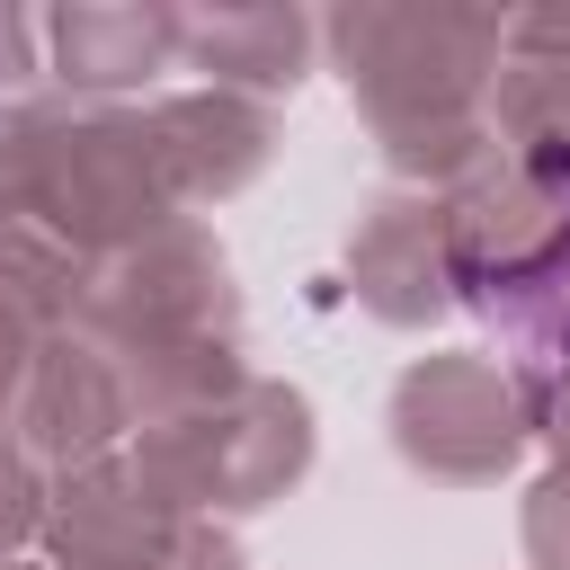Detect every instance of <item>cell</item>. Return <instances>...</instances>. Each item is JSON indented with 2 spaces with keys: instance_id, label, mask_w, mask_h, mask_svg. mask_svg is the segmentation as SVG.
<instances>
[{
  "instance_id": "6da1fadb",
  "label": "cell",
  "mask_w": 570,
  "mask_h": 570,
  "mask_svg": "<svg viewBox=\"0 0 570 570\" xmlns=\"http://www.w3.org/2000/svg\"><path fill=\"white\" fill-rule=\"evenodd\" d=\"M321 45H330L347 98L365 107L383 160L410 187H463L472 169L499 160L490 89H499V53H508V18L365 0V9L321 18Z\"/></svg>"
},
{
  "instance_id": "7a4b0ae2",
  "label": "cell",
  "mask_w": 570,
  "mask_h": 570,
  "mask_svg": "<svg viewBox=\"0 0 570 570\" xmlns=\"http://www.w3.org/2000/svg\"><path fill=\"white\" fill-rule=\"evenodd\" d=\"M62 330H80L125 374L142 428L249 383V365H240V294H232V267H223L214 232H196V223H169V232L134 240V249L98 258L89 294H80V312Z\"/></svg>"
},
{
  "instance_id": "3957f363",
  "label": "cell",
  "mask_w": 570,
  "mask_h": 570,
  "mask_svg": "<svg viewBox=\"0 0 570 570\" xmlns=\"http://www.w3.org/2000/svg\"><path fill=\"white\" fill-rule=\"evenodd\" d=\"M0 196L62 232L89 267L187 223V169L151 107H0Z\"/></svg>"
},
{
  "instance_id": "277c9868",
  "label": "cell",
  "mask_w": 570,
  "mask_h": 570,
  "mask_svg": "<svg viewBox=\"0 0 570 570\" xmlns=\"http://www.w3.org/2000/svg\"><path fill=\"white\" fill-rule=\"evenodd\" d=\"M312 401L294 383H232L196 410H169L151 428H134L125 463L178 508V517H249L267 499H285L312 472Z\"/></svg>"
},
{
  "instance_id": "5b68a950",
  "label": "cell",
  "mask_w": 570,
  "mask_h": 570,
  "mask_svg": "<svg viewBox=\"0 0 570 570\" xmlns=\"http://www.w3.org/2000/svg\"><path fill=\"white\" fill-rule=\"evenodd\" d=\"M525 392L499 356H419L401 383H392V445L410 472L428 481H454V490H481L499 472H517L525 454Z\"/></svg>"
},
{
  "instance_id": "8992f818",
  "label": "cell",
  "mask_w": 570,
  "mask_h": 570,
  "mask_svg": "<svg viewBox=\"0 0 570 570\" xmlns=\"http://www.w3.org/2000/svg\"><path fill=\"white\" fill-rule=\"evenodd\" d=\"M347 285L374 321L428 330L454 312V232H445V187H383L347 240Z\"/></svg>"
},
{
  "instance_id": "52a82bcc",
  "label": "cell",
  "mask_w": 570,
  "mask_h": 570,
  "mask_svg": "<svg viewBox=\"0 0 570 570\" xmlns=\"http://www.w3.org/2000/svg\"><path fill=\"white\" fill-rule=\"evenodd\" d=\"M18 445H27V463H45V472H80V463H107V454H125L134 445V392H125V374L80 338V330H45V347H36V374H27V401H18Z\"/></svg>"
},
{
  "instance_id": "ba28073f",
  "label": "cell",
  "mask_w": 570,
  "mask_h": 570,
  "mask_svg": "<svg viewBox=\"0 0 570 570\" xmlns=\"http://www.w3.org/2000/svg\"><path fill=\"white\" fill-rule=\"evenodd\" d=\"M45 71L89 107H125L160 71H178V9H151V0L53 9L45 18Z\"/></svg>"
},
{
  "instance_id": "9c48e42d",
  "label": "cell",
  "mask_w": 570,
  "mask_h": 570,
  "mask_svg": "<svg viewBox=\"0 0 570 570\" xmlns=\"http://www.w3.org/2000/svg\"><path fill=\"white\" fill-rule=\"evenodd\" d=\"M321 27L303 9H178V71H205L223 98H294Z\"/></svg>"
},
{
  "instance_id": "30bf717a",
  "label": "cell",
  "mask_w": 570,
  "mask_h": 570,
  "mask_svg": "<svg viewBox=\"0 0 570 570\" xmlns=\"http://www.w3.org/2000/svg\"><path fill=\"white\" fill-rule=\"evenodd\" d=\"M0 294L45 330H62L80 312V294H89V258L62 232H45L27 205H9V196H0Z\"/></svg>"
},
{
  "instance_id": "8fae6325",
  "label": "cell",
  "mask_w": 570,
  "mask_h": 570,
  "mask_svg": "<svg viewBox=\"0 0 570 570\" xmlns=\"http://www.w3.org/2000/svg\"><path fill=\"white\" fill-rule=\"evenodd\" d=\"M525 561L534 570H570V463H552L525 490Z\"/></svg>"
},
{
  "instance_id": "7c38bea8",
  "label": "cell",
  "mask_w": 570,
  "mask_h": 570,
  "mask_svg": "<svg viewBox=\"0 0 570 570\" xmlns=\"http://www.w3.org/2000/svg\"><path fill=\"white\" fill-rule=\"evenodd\" d=\"M116 570H249V561H240V543H232L223 525L187 517V525H169L151 552H134V561H116Z\"/></svg>"
},
{
  "instance_id": "4fadbf2b",
  "label": "cell",
  "mask_w": 570,
  "mask_h": 570,
  "mask_svg": "<svg viewBox=\"0 0 570 570\" xmlns=\"http://www.w3.org/2000/svg\"><path fill=\"white\" fill-rule=\"evenodd\" d=\"M36 525H45V472H36V463H27V445L0 428V561H9Z\"/></svg>"
},
{
  "instance_id": "5bb4252c",
  "label": "cell",
  "mask_w": 570,
  "mask_h": 570,
  "mask_svg": "<svg viewBox=\"0 0 570 570\" xmlns=\"http://www.w3.org/2000/svg\"><path fill=\"white\" fill-rule=\"evenodd\" d=\"M36 347H45V321H27V312L0 294V428H9V419H18V401H27Z\"/></svg>"
},
{
  "instance_id": "9a60e30c",
  "label": "cell",
  "mask_w": 570,
  "mask_h": 570,
  "mask_svg": "<svg viewBox=\"0 0 570 570\" xmlns=\"http://www.w3.org/2000/svg\"><path fill=\"white\" fill-rule=\"evenodd\" d=\"M27 80H45V18L0 9V89H27Z\"/></svg>"
},
{
  "instance_id": "2e32d148",
  "label": "cell",
  "mask_w": 570,
  "mask_h": 570,
  "mask_svg": "<svg viewBox=\"0 0 570 570\" xmlns=\"http://www.w3.org/2000/svg\"><path fill=\"white\" fill-rule=\"evenodd\" d=\"M525 392V428L570 463V374H543V383H517Z\"/></svg>"
},
{
  "instance_id": "e0dca14e",
  "label": "cell",
  "mask_w": 570,
  "mask_h": 570,
  "mask_svg": "<svg viewBox=\"0 0 570 570\" xmlns=\"http://www.w3.org/2000/svg\"><path fill=\"white\" fill-rule=\"evenodd\" d=\"M0 570H27V561H0Z\"/></svg>"
}]
</instances>
